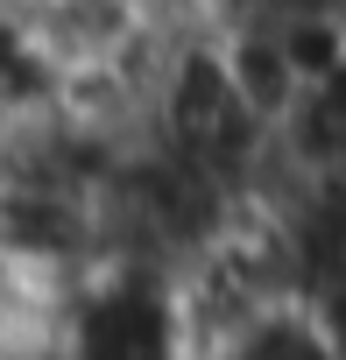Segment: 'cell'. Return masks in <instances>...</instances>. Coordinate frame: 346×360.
Listing matches in <instances>:
<instances>
[{
  "label": "cell",
  "instance_id": "6da1fadb",
  "mask_svg": "<svg viewBox=\"0 0 346 360\" xmlns=\"http://www.w3.org/2000/svg\"><path fill=\"white\" fill-rule=\"evenodd\" d=\"M198 360H332V346H325L311 304H304V297H283V304H269V311L226 325L219 339H205Z\"/></svg>",
  "mask_w": 346,
  "mask_h": 360
},
{
  "label": "cell",
  "instance_id": "7a4b0ae2",
  "mask_svg": "<svg viewBox=\"0 0 346 360\" xmlns=\"http://www.w3.org/2000/svg\"><path fill=\"white\" fill-rule=\"evenodd\" d=\"M311 318H318V332H325L332 360H346V290H325V297H311Z\"/></svg>",
  "mask_w": 346,
  "mask_h": 360
},
{
  "label": "cell",
  "instance_id": "3957f363",
  "mask_svg": "<svg viewBox=\"0 0 346 360\" xmlns=\"http://www.w3.org/2000/svg\"><path fill=\"white\" fill-rule=\"evenodd\" d=\"M0 360H8V325H0Z\"/></svg>",
  "mask_w": 346,
  "mask_h": 360
}]
</instances>
